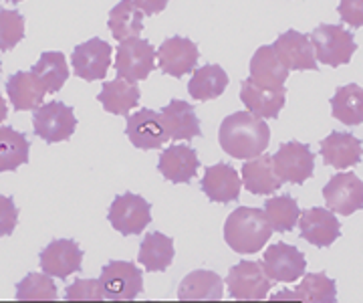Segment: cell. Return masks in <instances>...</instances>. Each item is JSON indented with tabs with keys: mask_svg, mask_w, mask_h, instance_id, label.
I'll list each match as a JSON object with an SVG mask.
<instances>
[{
	"mask_svg": "<svg viewBox=\"0 0 363 303\" xmlns=\"http://www.w3.org/2000/svg\"><path fill=\"white\" fill-rule=\"evenodd\" d=\"M218 142L233 158L255 160L262 156L271 142V128L264 119L250 111H236L220 123Z\"/></svg>",
	"mask_w": 363,
	"mask_h": 303,
	"instance_id": "obj_1",
	"label": "cell"
},
{
	"mask_svg": "<svg viewBox=\"0 0 363 303\" xmlns=\"http://www.w3.org/2000/svg\"><path fill=\"white\" fill-rule=\"evenodd\" d=\"M272 226L262 209L238 206L224 223V238L234 253L252 255L259 253L271 238Z\"/></svg>",
	"mask_w": 363,
	"mask_h": 303,
	"instance_id": "obj_2",
	"label": "cell"
},
{
	"mask_svg": "<svg viewBox=\"0 0 363 303\" xmlns=\"http://www.w3.org/2000/svg\"><path fill=\"white\" fill-rule=\"evenodd\" d=\"M309 37L315 47V57L321 65H347L357 51L353 35L339 25H319Z\"/></svg>",
	"mask_w": 363,
	"mask_h": 303,
	"instance_id": "obj_3",
	"label": "cell"
},
{
	"mask_svg": "<svg viewBox=\"0 0 363 303\" xmlns=\"http://www.w3.org/2000/svg\"><path fill=\"white\" fill-rule=\"evenodd\" d=\"M97 281L107 302H131L143 291V273L128 261L107 263Z\"/></svg>",
	"mask_w": 363,
	"mask_h": 303,
	"instance_id": "obj_4",
	"label": "cell"
},
{
	"mask_svg": "<svg viewBox=\"0 0 363 303\" xmlns=\"http://www.w3.org/2000/svg\"><path fill=\"white\" fill-rule=\"evenodd\" d=\"M228 293L238 302H260L269 295L272 279L267 275L264 265L255 261H240L226 277Z\"/></svg>",
	"mask_w": 363,
	"mask_h": 303,
	"instance_id": "obj_5",
	"label": "cell"
},
{
	"mask_svg": "<svg viewBox=\"0 0 363 303\" xmlns=\"http://www.w3.org/2000/svg\"><path fill=\"white\" fill-rule=\"evenodd\" d=\"M156 49L145 39H128L119 43L116 55V71L119 79L138 83L150 77L156 65Z\"/></svg>",
	"mask_w": 363,
	"mask_h": 303,
	"instance_id": "obj_6",
	"label": "cell"
},
{
	"mask_svg": "<svg viewBox=\"0 0 363 303\" xmlns=\"http://www.w3.org/2000/svg\"><path fill=\"white\" fill-rule=\"evenodd\" d=\"M107 219L117 233L125 237L140 235L152 223V204L140 194L125 192L116 197V200L111 202Z\"/></svg>",
	"mask_w": 363,
	"mask_h": 303,
	"instance_id": "obj_7",
	"label": "cell"
},
{
	"mask_svg": "<svg viewBox=\"0 0 363 303\" xmlns=\"http://www.w3.org/2000/svg\"><path fill=\"white\" fill-rule=\"evenodd\" d=\"M33 126L40 140L55 144V142H67L73 136L77 128V119L73 114V107L65 106L63 101H51L35 109Z\"/></svg>",
	"mask_w": 363,
	"mask_h": 303,
	"instance_id": "obj_8",
	"label": "cell"
},
{
	"mask_svg": "<svg viewBox=\"0 0 363 303\" xmlns=\"http://www.w3.org/2000/svg\"><path fill=\"white\" fill-rule=\"evenodd\" d=\"M274 172L283 182L291 184H303L307 178L313 176L315 168V154L309 150V145L301 142H286L279 145V152L272 156Z\"/></svg>",
	"mask_w": 363,
	"mask_h": 303,
	"instance_id": "obj_9",
	"label": "cell"
},
{
	"mask_svg": "<svg viewBox=\"0 0 363 303\" xmlns=\"http://www.w3.org/2000/svg\"><path fill=\"white\" fill-rule=\"evenodd\" d=\"M323 198L329 211L350 216L363 209V182L353 172H339L325 184Z\"/></svg>",
	"mask_w": 363,
	"mask_h": 303,
	"instance_id": "obj_10",
	"label": "cell"
},
{
	"mask_svg": "<svg viewBox=\"0 0 363 303\" xmlns=\"http://www.w3.org/2000/svg\"><path fill=\"white\" fill-rule=\"evenodd\" d=\"M262 265L267 275L271 277L274 283H293L307 271V259L305 255L286 243H274L264 250Z\"/></svg>",
	"mask_w": 363,
	"mask_h": 303,
	"instance_id": "obj_11",
	"label": "cell"
},
{
	"mask_svg": "<svg viewBox=\"0 0 363 303\" xmlns=\"http://www.w3.org/2000/svg\"><path fill=\"white\" fill-rule=\"evenodd\" d=\"M83 267V249L71 238H57L40 250V269L47 275L65 279Z\"/></svg>",
	"mask_w": 363,
	"mask_h": 303,
	"instance_id": "obj_12",
	"label": "cell"
},
{
	"mask_svg": "<svg viewBox=\"0 0 363 303\" xmlns=\"http://www.w3.org/2000/svg\"><path fill=\"white\" fill-rule=\"evenodd\" d=\"M111 53H113L111 45L101 39H91L75 47L71 55L75 75L85 81L104 79L111 65Z\"/></svg>",
	"mask_w": 363,
	"mask_h": 303,
	"instance_id": "obj_13",
	"label": "cell"
},
{
	"mask_svg": "<svg viewBox=\"0 0 363 303\" xmlns=\"http://www.w3.org/2000/svg\"><path fill=\"white\" fill-rule=\"evenodd\" d=\"M337 285L325 273H307L295 290L279 291L272 303H335Z\"/></svg>",
	"mask_w": 363,
	"mask_h": 303,
	"instance_id": "obj_14",
	"label": "cell"
},
{
	"mask_svg": "<svg viewBox=\"0 0 363 303\" xmlns=\"http://www.w3.org/2000/svg\"><path fill=\"white\" fill-rule=\"evenodd\" d=\"M125 136L140 150H157L169 140L162 121V114L145 107L128 118Z\"/></svg>",
	"mask_w": 363,
	"mask_h": 303,
	"instance_id": "obj_15",
	"label": "cell"
},
{
	"mask_svg": "<svg viewBox=\"0 0 363 303\" xmlns=\"http://www.w3.org/2000/svg\"><path fill=\"white\" fill-rule=\"evenodd\" d=\"M298 231H301L303 241L323 249V247H331L337 241L341 235V224L331 211L321 209V206H313L309 211L301 212Z\"/></svg>",
	"mask_w": 363,
	"mask_h": 303,
	"instance_id": "obj_16",
	"label": "cell"
},
{
	"mask_svg": "<svg viewBox=\"0 0 363 303\" xmlns=\"http://www.w3.org/2000/svg\"><path fill=\"white\" fill-rule=\"evenodd\" d=\"M274 51L281 57L289 71H315L317 69V57L313 47L311 37L298 33V31H286L279 39L274 40Z\"/></svg>",
	"mask_w": 363,
	"mask_h": 303,
	"instance_id": "obj_17",
	"label": "cell"
},
{
	"mask_svg": "<svg viewBox=\"0 0 363 303\" xmlns=\"http://www.w3.org/2000/svg\"><path fill=\"white\" fill-rule=\"evenodd\" d=\"M198 45L194 40L184 37H172L162 43L157 49L160 69L172 77H182L190 71H196L198 65Z\"/></svg>",
	"mask_w": 363,
	"mask_h": 303,
	"instance_id": "obj_18",
	"label": "cell"
},
{
	"mask_svg": "<svg viewBox=\"0 0 363 303\" xmlns=\"http://www.w3.org/2000/svg\"><path fill=\"white\" fill-rule=\"evenodd\" d=\"M286 77H289V69L281 61V57L277 55L272 45L259 47V51L252 55L250 59V77L255 85H259L262 89H283Z\"/></svg>",
	"mask_w": 363,
	"mask_h": 303,
	"instance_id": "obj_19",
	"label": "cell"
},
{
	"mask_svg": "<svg viewBox=\"0 0 363 303\" xmlns=\"http://www.w3.org/2000/svg\"><path fill=\"white\" fill-rule=\"evenodd\" d=\"M200 168V160L196 150L190 145H169L162 152L160 162H157V170L162 172V176L174 182V184H186L196 176V172Z\"/></svg>",
	"mask_w": 363,
	"mask_h": 303,
	"instance_id": "obj_20",
	"label": "cell"
},
{
	"mask_svg": "<svg viewBox=\"0 0 363 303\" xmlns=\"http://www.w3.org/2000/svg\"><path fill=\"white\" fill-rule=\"evenodd\" d=\"M202 192L206 194L212 202H233L238 200L240 194V186L242 180L238 176V172L234 170L233 166L228 164H214L204 172V178H202Z\"/></svg>",
	"mask_w": 363,
	"mask_h": 303,
	"instance_id": "obj_21",
	"label": "cell"
},
{
	"mask_svg": "<svg viewBox=\"0 0 363 303\" xmlns=\"http://www.w3.org/2000/svg\"><path fill=\"white\" fill-rule=\"evenodd\" d=\"M162 121L169 140H192L202 136L200 119L196 116L194 106L182 99H172L162 109Z\"/></svg>",
	"mask_w": 363,
	"mask_h": 303,
	"instance_id": "obj_22",
	"label": "cell"
},
{
	"mask_svg": "<svg viewBox=\"0 0 363 303\" xmlns=\"http://www.w3.org/2000/svg\"><path fill=\"white\" fill-rule=\"evenodd\" d=\"M321 156L327 166L351 168L362 162V140L345 132H331L321 142Z\"/></svg>",
	"mask_w": 363,
	"mask_h": 303,
	"instance_id": "obj_23",
	"label": "cell"
},
{
	"mask_svg": "<svg viewBox=\"0 0 363 303\" xmlns=\"http://www.w3.org/2000/svg\"><path fill=\"white\" fill-rule=\"evenodd\" d=\"M286 89H262L259 85H255L250 79H245L240 83V99L247 106L250 114L259 116L262 119H274L281 109L285 107Z\"/></svg>",
	"mask_w": 363,
	"mask_h": 303,
	"instance_id": "obj_24",
	"label": "cell"
},
{
	"mask_svg": "<svg viewBox=\"0 0 363 303\" xmlns=\"http://www.w3.org/2000/svg\"><path fill=\"white\" fill-rule=\"evenodd\" d=\"M224 293V283L214 271H194L184 277L178 287V297L182 302H220Z\"/></svg>",
	"mask_w": 363,
	"mask_h": 303,
	"instance_id": "obj_25",
	"label": "cell"
},
{
	"mask_svg": "<svg viewBox=\"0 0 363 303\" xmlns=\"http://www.w3.org/2000/svg\"><path fill=\"white\" fill-rule=\"evenodd\" d=\"M6 95L16 111H28V109H39L45 101V87L40 81L26 71H16L6 81Z\"/></svg>",
	"mask_w": 363,
	"mask_h": 303,
	"instance_id": "obj_26",
	"label": "cell"
},
{
	"mask_svg": "<svg viewBox=\"0 0 363 303\" xmlns=\"http://www.w3.org/2000/svg\"><path fill=\"white\" fill-rule=\"evenodd\" d=\"M242 184L252 194H272L283 186V180L277 176L271 156L262 154L242 166Z\"/></svg>",
	"mask_w": 363,
	"mask_h": 303,
	"instance_id": "obj_27",
	"label": "cell"
},
{
	"mask_svg": "<svg viewBox=\"0 0 363 303\" xmlns=\"http://www.w3.org/2000/svg\"><path fill=\"white\" fill-rule=\"evenodd\" d=\"M97 99L104 106L105 111H109L113 116H128L131 109L140 104V89L131 81H107Z\"/></svg>",
	"mask_w": 363,
	"mask_h": 303,
	"instance_id": "obj_28",
	"label": "cell"
},
{
	"mask_svg": "<svg viewBox=\"0 0 363 303\" xmlns=\"http://www.w3.org/2000/svg\"><path fill=\"white\" fill-rule=\"evenodd\" d=\"M174 241L162 233H147L140 245L138 261L145 267V271H166L174 261Z\"/></svg>",
	"mask_w": 363,
	"mask_h": 303,
	"instance_id": "obj_29",
	"label": "cell"
},
{
	"mask_svg": "<svg viewBox=\"0 0 363 303\" xmlns=\"http://www.w3.org/2000/svg\"><path fill=\"white\" fill-rule=\"evenodd\" d=\"M228 85V75L220 65H204L196 69L188 83V93L196 101H210L220 97Z\"/></svg>",
	"mask_w": 363,
	"mask_h": 303,
	"instance_id": "obj_30",
	"label": "cell"
},
{
	"mask_svg": "<svg viewBox=\"0 0 363 303\" xmlns=\"http://www.w3.org/2000/svg\"><path fill=\"white\" fill-rule=\"evenodd\" d=\"M109 31L119 43L140 37L143 31V13L133 0H121L109 13Z\"/></svg>",
	"mask_w": 363,
	"mask_h": 303,
	"instance_id": "obj_31",
	"label": "cell"
},
{
	"mask_svg": "<svg viewBox=\"0 0 363 303\" xmlns=\"http://www.w3.org/2000/svg\"><path fill=\"white\" fill-rule=\"evenodd\" d=\"M333 118L345 126H362L363 123V87L350 83L339 87L331 99Z\"/></svg>",
	"mask_w": 363,
	"mask_h": 303,
	"instance_id": "obj_32",
	"label": "cell"
},
{
	"mask_svg": "<svg viewBox=\"0 0 363 303\" xmlns=\"http://www.w3.org/2000/svg\"><path fill=\"white\" fill-rule=\"evenodd\" d=\"M33 75L40 81L47 93H57L69 79V65L65 55L59 51H47L40 55L37 65L33 67Z\"/></svg>",
	"mask_w": 363,
	"mask_h": 303,
	"instance_id": "obj_33",
	"label": "cell"
},
{
	"mask_svg": "<svg viewBox=\"0 0 363 303\" xmlns=\"http://www.w3.org/2000/svg\"><path fill=\"white\" fill-rule=\"evenodd\" d=\"M28 150L30 144L25 138V133L16 132L9 126L0 128V170H16L28 162Z\"/></svg>",
	"mask_w": 363,
	"mask_h": 303,
	"instance_id": "obj_34",
	"label": "cell"
},
{
	"mask_svg": "<svg viewBox=\"0 0 363 303\" xmlns=\"http://www.w3.org/2000/svg\"><path fill=\"white\" fill-rule=\"evenodd\" d=\"M262 211L267 214V221H269L274 233H289V231H293L295 224L298 223V219H301L298 202L291 194L269 198L264 202Z\"/></svg>",
	"mask_w": 363,
	"mask_h": 303,
	"instance_id": "obj_35",
	"label": "cell"
},
{
	"mask_svg": "<svg viewBox=\"0 0 363 303\" xmlns=\"http://www.w3.org/2000/svg\"><path fill=\"white\" fill-rule=\"evenodd\" d=\"M18 302H55L57 287L47 273H30L16 285Z\"/></svg>",
	"mask_w": 363,
	"mask_h": 303,
	"instance_id": "obj_36",
	"label": "cell"
},
{
	"mask_svg": "<svg viewBox=\"0 0 363 303\" xmlns=\"http://www.w3.org/2000/svg\"><path fill=\"white\" fill-rule=\"evenodd\" d=\"M25 37V18L16 11H0V49L2 53L11 51Z\"/></svg>",
	"mask_w": 363,
	"mask_h": 303,
	"instance_id": "obj_37",
	"label": "cell"
},
{
	"mask_svg": "<svg viewBox=\"0 0 363 303\" xmlns=\"http://www.w3.org/2000/svg\"><path fill=\"white\" fill-rule=\"evenodd\" d=\"M339 16L350 27H363V0H339Z\"/></svg>",
	"mask_w": 363,
	"mask_h": 303,
	"instance_id": "obj_38",
	"label": "cell"
},
{
	"mask_svg": "<svg viewBox=\"0 0 363 303\" xmlns=\"http://www.w3.org/2000/svg\"><path fill=\"white\" fill-rule=\"evenodd\" d=\"M143 14H157L168 6L169 0H133Z\"/></svg>",
	"mask_w": 363,
	"mask_h": 303,
	"instance_id": "obj_39",
	"label": "cell"
},
{
	"mask_svg": "<svg viewBox=\"0 0 363 303\" xmlns=\"http://www.w3.org/2000/svg\"><path fill=\"white\" fill-rule=\"evenodd\" d=\"M104 302H107V299H104ZM104 302H67V303H104Z\"/></svg>",
	"mask_w": 363,
	"mask_h": 303,
	"instance_id": "obj_40",
	"label": "cell"
},
{
	"mask_svg": "<svg viewBox=\"0 0 363 303\" xmlns=\"http://www.w3.org/2000/svg\"><path fill=\"white\" fill-rule=\"evenodd\" d=\"M6 2H23V0H6Z\"/></svg>",
	"mask_w": 363,
	"mask_h": 303,
	"instance_id": "obj_41",
	"label": "cell"
}]
</instances>
